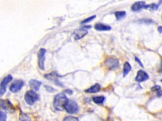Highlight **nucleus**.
Returning a JSON list of instances; mask_svg holds the SVG:
<instances>
[{
    "instance_id": "obj_3",
    "label": "nucleus",
    "mask_w": 162,
    "mask_h": 121,
    "mask_svg": "<svg viewBox=\"0 0 162 121\" xmlns=\"http://www.w3.org/2000/svg\"><path fill=\"white\" fill-rule=\"evenodd\" d=\"M39 99V96L35 91L33 90L28 91L25 95V100L26 103L30 105H33Z\"/></svg>"
},
{
    "instance_id": "obj_2",
    "label": "nucleus",
    "mask_w": 162,
    "mask_h": 121,
    "mask_svg": "<svg viewBox=\"0 0 162 121\" xmlns=\"http://www.w3.org/2000/svg\"><path fill=\"white\" fill-rule=\"evenodd\" d=\"M65 110L69 114H75L79 111V106L75 101L68 100L65 105Z\"/></svg>"
},
{
    "instance_id": "obj_25",
    "label": "nucleus",
    "mask_w": 162,
    "mask_h": 121,
    "mask_svg": "<svg viewBox=\"0 0 162 121\" xmlns=\"http://www.w3.org/2000/svg\"><path fill=\"white\" fill-rule=\"evenodd\" d=\"M45 88H46V90H47V91H49V92H54V90H55L53 88H52L51 86H50L46 85V86H45Z\"/></svg>"
},
{
    "instance_id": "obj_18",
    "label": "nucleus",
    "mask_w": 162,
    "mask_h": 121,
    "mask_svg": "<svg viewBox=\"0 0 162 121\" xmlns=\"http://www.w3.org/2000/svg\"><path fill=\"white\" fill-rule=\"evenodd\" d=\"M115 15L117 20H120L122 19H123L124 17L126 16V12L124 11H117V12L115 13Z\"/></svg>"
},
{
    "instance_id": "obj_30",
    "label": "nucleus",
    "mask_w": 162,
    "mask_h": 121,
    "mask_svg": "<svg viewBox=\"0 0 162 121\" xmlns=\"http://www.w3.org/2000/svg\"><path fill=\"white\" fill-rule=\"evenodd\" d=\"M161 82H162V80H161Z\"/></svg>"
},
{
    "instance_id": "obj_12",
    "label": "nucleus",
    "mask_w": 162,
    "mask_h": 121,
    "mask_svg": "<svg viewBox=\"0 0 162 121\" xmlns=\"http://www.w3.org/2000/svg\"><path fill=\"white\" fill-rule=\"evenodd\" d=\"M45 78L46 79H48L49 80L51 81V82H54L55 84L57 85H60V83H59V81L58 80V75L55 73V72H54V73H51L50 74H46L45 75Z\"/></svg>"
},
{
    "instance_id": "obj_9",
    "label": "nucleus",
    "mask_w": 162,
    "mask_h": 121,
    "mask_svg": "<svg viewBox=\"0 0 162 121\" xmlns=\"http://www.w3.org/2000/svg\"><path fill=\"white\" fill-rule=\"evenodd\" d=\"M88 30L85 29H82V28L77 30L74 32V39L76 40H77L82 39L85 36H86L87 34H88Z\"/></svg>"
},
{
    "instance_id": "obj_17",
    "label": "nucleus",
    "mask_w": 162,
    "mask_h": 121,
    "mask_svg": "<svg viewBox=\"0 0 162 121\" xmlns=\"http://www.w3.org/2000/svg\"><path fill=\"white\" fill-rule=\"evenodd\" d=\"M105 100V97L103 96H96L92 97V100L94 103H97V104H101L104 102Z\"/></svg>"
},
{
    "instance_id": "obj_14",
    "label": "nucleus",
    "mask_w": 162,
    "mask_h": 121,
    "mask_svg": "<svg viewBox=\"0 0 162 121\" xmlns=\"http://www.w3.org/2000/svg\"><path fill=\"white\" fill-rule=\"evenodd\" d=\"M94 28L98 31H108L112 29V27L103 24H96L94 26Z\"/></svg>"
},
{
    "instance_id": "obj_5",
    "label": "nucleus",
    "mask_w": 162,
    "mask_h": 121,
    "mask_svg": "<svg viewBox=\"0 0 162 121\" xmlns=\"http://www.w3.org/2000/svg\"><path fill=\"white\" fill-rule=\"evenodd\" d=\"M1 109L9 112H13L15 111V108L9 100L0 99V110Z\"/></svg>"
},
{
    "instance_id": "obj_20",
    "label": "nucleus",
    "mask_w": 162,
    "mask_h": 121,
    "mask_svg": "<svg viewBox=\"0 0 162 121\" xmlns=\"http://www.w3.org/2000/svg\"><path fill=\"white\" fill-rule=\"evenodd\" d=\"M158 5L153 3L151 5H146L144 9H147L150 10H157L158 8Z\"/></svg>"
},
{
    "instance_id": "obj_11",
    "label": "nucleus",
    "mask_w": 162,
    "mask_h": 121,
    "mask_svg": "<svg viewBox=\"0 0 162 121\" xmlns=\"http://www.w3.org/2000/svg\"><path fill=\"white\" fill-rule=\"evenodd\" d=\"M41 85V82L36 80H32L29 82V86L34 91H37L39 90L40 86Z\"/></svg>"
},
{
    "instance_id": "obj_23",
    "label": "nucleus",
    "mask_w": 162,
    "mask_h": 121,
    "mask_svg": "<svg viewBox=\"0 0 162 121\" xmlns=\"http://www.w3.org/2000/svg\"><path fill=\"white\" fill-rule=\"evenodd\" d=\"M95 18H96V15H93V16H91L90 17H89V18L85 19L84 20H83V21L81 22V24H86V23H88L89 22L92 21V20H94Z\"/></svg>"
},
{
    "instance_id": "obj_24",
    "label": "nucleus",
    "mask_w": 162,
    "mask_h": 121,
    "mask_svg": "<svg viewBox=\"0 0 162 121\" xmlns=\"http://www.w3.org/2000/svg\"><path fill=\"white\" fill-rule=\"evenodd\" d=\"M161 89V86L160 85H155L151 88V90L153 91H158Z\"/></svg>"
},
{
    "instance_id": "obj_22",
    "label": "nucleus",
    "mask_w": 162,
    "mask_h": 121,
    "mask_svg": "<svg viewBox=\"0 0 162 121\" xmlns=\"http://www.w3.org/2000/svg\"><path fill=\"white\" fill-rule=\"evenodd\" d=\"M7 114L5 112L0 111V121H7Z\"/></svg>"
},
{
    "instance_id": "obj_15",
    "label": "nucleus",
    "mask_w": 162,
    "mask_h": 121,
    "mask_svg": "<svg viewBox=\"0 0 162 121\" xmlns=\"http://www.w3.org/2000/svg\"><path fill=\"white\" fill-rule=\"evenodd\" d=\"M101 90V86L98 83H96L94 85L92 86L91 88H89L88 90H86V93H97V92L100 91Z\"/></svg>"
},
{
    "instance_id": "obj_6",
    "label": "nucleus",
    "mask_w": 162,
    "mask_h": 121,
    "mask_svg": "<svg viewBox=\"0 0 162 121\" xmlns=\"http://www.w3.org/2000/svg\"><path fill=\"white\" fill-rule=\"evenodd\" d=\"M24 85V82L22 80H16L14 82L10 87V90L13 93H17L21 90Z\"/></svg>"
},
{
    "instance_id": "obj_7",
    "label": "nucleus",
    "mask_w": 162,
    "mask_h": 121,
    "mask_svg": "<svg viewBox=\"0 0 162 121\" xmlns=\"http://www.w3.org/2000/svg\"><path fill=\"white\" fill-rule=\"evenodd\" d=\"M45 53L46 50L44 49H40L39 51L37 56H38V64L39 68L42 70H44V61H45Z\"/></svg>"
},
{
    "instance_id": "obj_28",
    "label": "nucleus",
    "mask_w": 162,
    "mask_h": 121,
    "mask_svg": "<svg viewBox=\"0 0 162 121\" xmlns=\"http://www.w3.org/2000/svg\"><path fill=\"white\" fill-rule=\"evenodd\" d=\"M158 30L160 33L162 32V26H159V27H158Z\"/></svg>"
},
{
    "instance_id": "obj_29",
    "label": "nucleus",
    "mask_w": 162,
    "mask_h": 121,
    "mask_svg": "<svg viewBox=\"0 0 162 121\" xmlns=\"http://www.w3.org/2000/svg\"><path fill=\"white\" fill-rule=\"evenodd\" d=\"M158 95L159 97L162 96V90L161 91H158Z\"/></svg>"
},
{
    "instance_id": "obj_4",
    "label": "nucleus",
    "mask_w": 162,
    "mask_h": 121,
    "mask_svg": "<svg viewBox=\"0 0 162 121\" xmlns=\"http://www.w3.org/2000/svg\"><path fill=\"white\" fill-rule=\"evenodd\" d=\"M105 66L108 68L109 70H114L118 68L119 66V61L115 57H108L107 58L105 62Z\"/></svg>"
},
{
    "instance_id": "obj_16",
    "label": "nucleus",
    "mask_w": 162,
    "mask_h": 121,
    "mask_svg": "<svg viewBox=\"0 0 162 121\" xmlns=\"http://www.w3.org/2000/svg\"><path fill=\"white\" fill-rule=\"evenodd\" d=\"M132 70V66L131 65L129 64V62H126L125 64L123 65V75L125 77L126 76L127 74H129V73L131 70Z\"/></svg>"
},
{
    "instance_id": "obj_13",
    "label": "nucleus",
    "mask_w": 162,
    "mask_h": 121,
    "mask_svg": "<svg viewBox=\"0 0 162 121\" xmlns=\"http://www.w3.org/2000/svg\"><path fill=\"white\" fill-rule=\"evenodd\" d=\"M12 80H13V77L11 75H8L5 78H4V79L2 80L1 84H0V88L4 89V90H7V85Z\"/></svg>"
},
{
    "instance_id": "obj_1",
    "label": "nucleus",
    "mask_w": 162,
    "mask_h": 121,
    "mask_svg": "<svg viewBox=\"0 0 162 121\" xmlns=\"http://www.w3.org/2000/svg\"><path fill=\"white\" fill-rule=\"evenodd\" d=\"M68 100V99L64 93H61L56 95L54 97L53 101V106L54 109L58 111L63 110L65 109V105Z\"/></svg>"
},
{
    "instance_id": "obj_27",
    "label": "nucleus",
    "mask_w": 162,
    "mask_h": 121,
    "mask_svg": "<svg viewBox=\"0 0 162 121\" xmlns=\"http://www.w3.org/2000/svg\"><path fill=\"white\" fill-rule=\"evenodd\" d=\"M65 93H66L69 94V95H72V93H73V91H72L71 90H66L65 91Z\"/></svg>"
},
{
    "instance_id": "obj_21",
    "label": "nucleus",
    "mask_w": 162,
    "mask_h": 121,
    "mask_svg": "<svg viewBox=\"0 0 162 121\" xmlns=\"http://www.w3.org/2000/svg\"><path fill=\"white\" fill-rule=\"evenodd\" d=\"M63 121H79V119L74 116H68L66 117Z\"/></svg>"
},
{
    "instance_id": "obj_19",
    "label": "nucleus",
    "mask_w": 162,
    "mask_h": 121,
    "mask_svg": "<svg viewBox=\"0 0 162 121\" xmlns=\"http://www.w3.org/2000/svg\"><path fill=\"white\" fill-rule=\"evenodd\" d=\"M19 121H31V119L28 115L24 113H21L20 114Z\"/></svg>"
},
{
    "instance_id": "obj_8",
    "label": "nucleus",
    "mask_w": 162,
    "mask_h": 121,
    "mask_svg": "<svg viewBox=\"0 0 162 121\" xmlns=\"http://www.w3.org/2000/svg\"><path fill=\"white\" fill-rule=\"evenodd\" d=\"M148 79H149L148 74H147L145 71H144L143 70L138 71L136 77H135V81L139 83L145 82V81Z\"/></svg>"
},
{
    "instance_id": "obj_26",
    "label": "nucleus",
    "mask_w": 162,
    "mask_h": 121,
    "mask_svg": "<svg viewBox=\"0 0 162 121\" xmlns=\"http://www.w3.org/2000/svg\"><path fill=\"white\" fill-rule=\"evenodd\" d=\"M135 61L138 62V64L140 65L141 67H142V68H144V66H143V63H142V62L141 61V60H140L139 59L138 57H135Z\"/></svg>"
},
{
    "instance_id": "obj_10",
    "label": "nucleus",
    "mask_w": 162,
    "mask_h": 121,
    "mask_svg": "<svg viewBox=\"0 0 162 121\" xmlns=\"http://www.w3.org/2000/svg\"><path fill=\"white\" fill-rule=\"evenodd\" d=\"M146 3L145 1H137L135 2V3L133 4L132 5L131 10L133 11H137L140 10L141 9H143V8H145L146 7Z\"/></svg>"
}]
</instances>
